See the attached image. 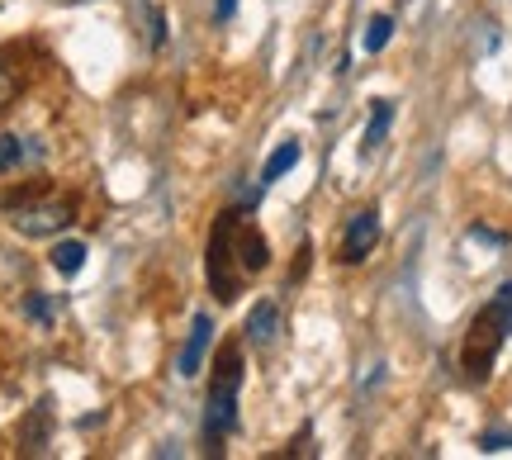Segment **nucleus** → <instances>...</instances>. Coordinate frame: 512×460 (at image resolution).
Wrapping results in <instances>:
<instances>
[{
	"label": "nucleus",
	"instance_id": "f257e3e1",
	"mask_svg": "<svg viewBox=\"0 0 512 460\" xmlns=\"http://www.w3.org/2000/svg\"><path fill=\"white\" fill-rule=\"evenodd\" d=\"M508 337H512V285H503L494 304L470 323V337H465V347H460V366H465V375H470V380H484Z\"/></svg>",
	"mask_w": 512,
	"mask_h": 460
},
{
	"label": "nucleus",
	"instance_id": "f03ea898",
	"mask_svg": "<svg viewBox=\"0 0 512 460\" xmlns=\"http://www.w3.org/2000/svg\"><path fill=\"white\" fill-rule=\"evenodd\" d=\"M238 394H242V351L228 347L219 356V375L209 385V408H204V437L209 442L238 432Z\"/></svg>",
	"mask_w": 512,
	"mask_h": 460
},
{
	"label": "nucleus",
	"instance_id": "7ed1b4c3",
	"mask_svg": "<svg viewBox=\"0 0 512 460\" xmlns=\"http://www.w3.org/2000/svg\"><path fill=\"white\" fill-rule=\"evenodd\" d=\"M233 223H238V214H223L214 238H209V290L223 304H233L242 290V271H233L238 266V257H233Z\"/></svg>",
	"mask_w": 512,
	"mask_h": 460
},
{
	"label": "nucleus",
	"instance_id": "20e7f679",
	"mask_svg": "<svg viewBox=\"0 0 512 460\" xmlns=\"http://www.w3.org/2000/svg\"><path fill=\"white\" fill-rule=\"evenodd\" d=\"M72 219L76 209L67 200H29L10 209V228L19 238H57V233L72 228Z\"/></svg>",
	"mask_w": 512,
	"mask_h": 460
},
{
	"label": "nucleus",
	"instance_id": "39448f33",
	"mask_svg": "<svg viewBox=\"0 0 512 460\" xmlns=\"http://www.w3.org/2000/svg\"><path fill=\"white\" fill-rule=\"evenodd\" d=\"M209 347H214V318H209V313H195V318H190V332H185V347H181V356H176V375H181V380H195L204 366V356H209Z\"/></svg>",
	"mask_w": 512,
	"mask_h": 460
},
{
	"label": "nucleus",
	"instance_id": "423d86ee",
	"mask_svg": "<svg viewBox=\"0 0 512 460\" xmlns=\"http://www.w3.org/2000/svg\"><path fill=\"white\" fill-rule=\"evenodd\" d=\"M375 242H380V214H375V209L351 214V219H347V233H342V261H347V266L366 261L370 252H375Z\"/></svg>",
	"mask_w": 512,
	"mask_h": 460
},
{
	"label": "nucleus",
	"instance_id": "0eeeda50",
	"mask_svg": "<svg viewBox=\"0 0 512 460\" xmlns=\"http://www.w3.org/2000/svg\"><path fill=\"white\" fill-rule=\"evenodd\" d=\"M280 332H285V309L275 299H256V309L247 313V342L256 351H266L280 342Z\"/></svg>",
	"mask_w": 512,
	"mask_h": 460
},
{
	"label": "nucleus",
	"instance_id": "6e6552de",
	"mask_svg": "<svg viewBox=\"0 0 512 460\" xmlns=\"http://www.w3.org/2000/svg\"><path fill=\"white\" fill-rule=\"evenodd\" d=\"M233 257H238V271L242 276H256V271H266L271 266V247L266 238L256 233L252 223H233Z\"/></svg>",
	"mask_w": 512,
	"mask_h": 460
},
{
	"label": "nucleus",
	"instance_id": "1a4fd4ad",
	"mask_svg": "<svg viewBox=\"0 0 512 460\" xmlns=\"http://www.w3.org/2000/svg\"><path fill=\"white\" fill-rule=\"evenodd\" d=\"M34 138H19V133H0V176L15 171L24 162H38V148H29Z\"/></svg>",
	"mask_w": 512,
	"mask_h": 460
},
{
	"label": "nucleus",
	"instance_id": "9d476101",
	"mask_svg": "<svg viewBox=\"0 0 512 460\" xmlns=\"http://www.w3.org/2000/svg\"><path fill=\"white\" fill-rule=\"evenodd\" d=\"M299 157H304V148H299V143H280V148L266 157V166H261V185H271V181H280L285 171H294V166H299Z\"/></svg>",
	"mask_w": 512,
	"mask_h": 460
},
{
	"label": "nucleus",
	"instance_id": "9b49d317",
	"mask_svg": "<svg viewBox=\"0 0 512 460\" xmlns=\"http://www.w3.org/2000/svg\"><path fill=\"white\" fill-rule=\"evenodd\" d=\"M81 266H86V242L81 238H67L53 247V271L57 276H81Z\"/></svg>",
	"mask_w": 512,
	"mask_h": 460
},
{
	"label": "nucleus",
	"instance_id": "f8f14e48",
	"mask_svg": "<svg viewBox=\"0 0 512 460\" xmlns=\"http://www.w3.org/2000/svg\"><path fill=\"white\" fill-rule=\"evenodd\" d=\"M389 124H394V100H375V114H370L366 138H361V148H366V157L384 143V133H389Z\"/></svg>",
	"mask_w": 512,
	"mask_h": 460
},
{
	"label": "nucleus",
	"instance_id": "ddd939ff",
	"mask_svg": "<svg viewBox=\"0 0 512 460\" xmlns=\"http://www.w3.org/2000/svg\"><path fill=\"white\" fill-rule=\"evenodd\" d=\"M389 38H394V19H389V15H375V19L366 24V38H361V48H366V53H380Z\"/></svg>",
	"mask_w": 512,
	"mask_h": 460
},
{
	"label": "nucleus",
	"instance_id": "4468645a",
	"mask_svg": "<svg viewBox=\"0 0 512 460\" xmlns=\"http://www.w3.org/2000/svg\"><path fill=\"white\" fill-rule=\"evenodd\" d=\"M24 313L34 318L38 328H48V323H53V299H48V295H29V299H24Z\"/></svg>",
	"mask_w": 512,
	"mask_h": 460
},
{
	"label": "nucleus",
	"instance_id": "2eb2a0df",
	"mask_svg": "<svg viewBox=\"0 0 512 460\" xmlns=\"http://www.w3.org/2000/svg\"><path fill=\"white\" fill-rule=\"evenodd\" d=\"M479 446H484V451H508L512 432H484V437H479Z\"/></svg>",
	"mask_w": 512,
	"mask_h": 460
},
{
	"label": "nucleus",
	"instance_id": "dca6fc26",
	"mask_svg": "<svg viewBox=\"0 0 512 460\" xmlns=\"http://www.w3.org/2000/svg\"><path fill=\"white\" fill-rule=\"evenodd\" d=\"M15 76H10V67H0V110H5V105H10V100H15Z\"/></svg>",
	"mask_w": 512,
	"mask_h": 460
},
{
	"label": "nucleus",
	"instance_id": "f3484780",
	"mask_svg": "<svg viewBox=\"0 0 512 460\" xmlns=\"http://www.w3.org/2000/svg\"><path fill=\"white\" fill-rule=\"evenodd\" d=\"M233 10H238V0H214V19H219V24H228Z\"/></svg>",
	"mask_w": 512,
	"mask_h": 460
}]
</instances>
